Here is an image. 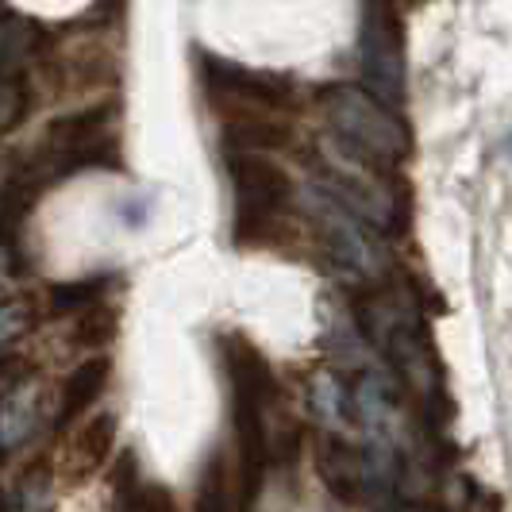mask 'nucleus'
Masks as SVG:
<instances>
[{
    "label": "nucleus",
    "instance_id": "obj_1",
    "mask_svg": "<svg viewBox=\"0 0 512 512\" xmlns=\"http://www.w3.org/2000/svg\"><path fill=\"white\" fill-rule=\"evenodd\" d=\"M320 101L339 147L370 158L385 170H397L412 154L409 124L393 112V104L378 101L362 85H332L320 93Z\"/></svg>",
    "mask_w": 512,
    "mask_h": 512
},
{
    "label": "nucleus",
    "instance_id": "obj_2",
    "mask_svg": "<svg viewBox=\"0 0 512 512\" xmlns=\"http://www.w3.org/2000/svg\"><path fill=\"white\" fill-rule=\"evenodd\" d=\"M320 174L328 185V197L339 208H347L355 220H362L374 231H401L409 220V205L397 193V185L389 181L393 170H385L370 158H359L355 151L339 147L335 139H328L324 147V162Z\"/></svg>",
    "mask_w": 512,
    "mask_h": 512
},
{
    "label": "nucleus",
    "instance_id": "obj_3",
    "mask_svg": "<svg viewBox=\"0 0 512 512\" xmlns=\"http://www.w3.org/2000/svg\"><path fill=\"white\" fill-rule=\"evenodd\" d=\"M228 178L235 193V239L255 243L293 201V181L266 151H228Z\"/></svg>",
    "mask_w": 512,
    "mask_h": 512
},
{
    "label": "nucleus",
    "instance_id": "obj_4",
    "mask_svg": "<svg viewBox=\"0 0 512 512\" xmlns=\"http://www.w3.org/2000/svg\"><path fill=\"white\" fill-rule=\"evenodd\" d=\"M201 85L220 112L235 116H282L297 104V85L282 74L235 66L216 54H201Z\"/></svg>",
    "mask_w": 512,
    "mask_h": 512
},
{
    "label": "nucleus",
    "instance_id": "obj_5",
    "mask_svg": "<svg viewBox=\"0 0 512 512\" xmlns=\"http://www.w3.org/2000/svg\"><path fill=\"white\" fill-rule=\"evenodd\" d=\"M366 324L370 335L382 343L389 362L401 370V378L416 389V393H432L439 385V370L432 362V351H424V335L420 324L412 320L401 305H370L366 308Z\"/></svg>",
    "mask_w": 512,
    "mask_h": 512
},
{
    "label": "nucleus",
    "instance_id": "obj_6",
    "mask_svg": "<svg viewBox=\"0 0 512 512\" xmlns=\"http://www.w3.org/2000/svg\"><path fill=\"white\" fill-rule=\"evenodd\" d=\"M359 70L366 93H374L385 104L401 101L405 58H401V43H397V27L389 24V16L382 12H370L359 31Z\"/></svg>",
    "mask_w": 512,
    "mask_h": 512
},
{
    "label": "nucleus",
    "instance_id": "obj_7",
    "mask_svg": "<svg viewBox=\"0 0 512 512\" xmlns=\"http://www.w3.org/2000/svg\"><path fill=\"white\" fill-rule=\"evenodd\" d=\"M312 216H316V224L324 231V243H328L332 258L343 270H351L359 278L382 270V247H378V239L366 235V224L355 220L347 208L335 205L328 193L312 205Z\"/></svg>",
    "mask_w": 512,
    "mask_h": 512
},
{
    "label": "nucleus",
    "instance_id": "obj_8",
    "mask_svg": "<svg viewBox=\"0 0 512 512\" xmlns=\"http://www.w3.org/2000/svg\"><path fill=\"white\" fill-rule=\"evenodd\" d=\"M224 366H228L231 393H235V409L239 412H262L278 401V378L270 370V362L258 355L243 335L224 339Z\"/></svg>",
    "mask_w": 512,
    "mask_h": 512
},
{
    "label": "nucleus",
    "instance_id": "obj_9",
    "mask_svg": "<svg viewBox=\"0 0 512 512\" xmlns=\"http://www.w3.org/2000/svg\"><path fill=\"white\" fill-rule=\"evenodd\" d=\"M39 424V389L35 385H12L0 397V451H16L31 439Z\"/></svg>",
    "mask_w": 512,
    "mask_h": 512
},
{
    "label": "nucleus",
    "instance_id": "obj_10",
    "mask_svg": "<svg viewBox=\"0 0 512 512\" xmlns=\"http://www.w3.org/2000/svg\"><path fill=\"white\" fill-rule=\"evenodd\" d=\"M112 378V362L108 359H85L74 366V374L62 382V405H58V424H66V420H74L81 412L89 409L97 397L104 393V385Z\"/></svg>",
    "mask_w": 512,
    "mask_h": 512
},
{
    "label": "nucleus",
    "instance_id": "obj_11",
    "mask_svg": "<svg viewBox=\"0 0 512 512\" xmlns=\"http://www.w3.org/2000/svg\"><path fill=\"white\" fill-rule=\"evenodd\" d=\"M112 447H116V416L101 412V416L85 420L81 432L74 436V443H70V466H74V474L101 470L104 462H108V455H112Z\"/></svg>",
    "mask_w": 512,
    "mask_h": 512
},
{
    "label": "nucleus",
    "instance_id": "obj_12",
    "mask_svg": "<svg viewBox=\"0 0 512 512\" xmlns=\"http://www.w3.org/2000/svg\"><path fill=\"white\" fill-rule=\"evenodd\" d=\"M27 116V81L12 66H0V139Z\"/></svg>",
    "mask_w": 512,
    "mask_h": 512
},
{
    "label": "nucleus",
    "instance_id": "obj_13",
    "mask_svg": "<svg viewBox=\"0 0 512 512\" xmlns=\"http://www.w3.org/2000/svg\"><path fill=\"white\" fill-rule=\"evenodd\" d=\"M120 497H124V509L128 512H178L174 509L170 489L154 486V482H147V478L120 482Z\"/></svg>",
    "mask_w": 512,
    "mask_h": 512
},
{
    "label": "nucleus",
    "instance_id": "obj_14",
    "mask_svg": "<svg viewBox=\"0 0 512 512\" xmlns=\"http://www.w3.org/2000/svg\"><path fill=\"white\" fill-rule=\"evenodd\" d=\"M27 328V305L24 301H8L0 305V355L8 351V343H16Z\"/></svg>",
    "mask_w": 512,
    "mask_h": 512
}]
</instances>
